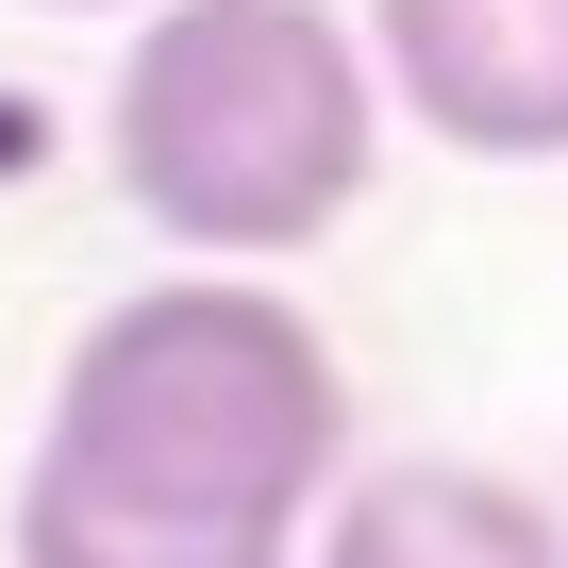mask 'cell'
Listing matches in <instances>:
<instances>
[{
    "instance_id": "3957f363",
    "label": "cell",
    "mask_w": 568,
    "mask_h": 568,
    "mask_svg": "<svg viewBox=\"0 0 568 568\" xmlns=\"http://www.w3.org/2000/svg\"><path fill=\"white\" fill-rule=\"evenodd\" d=\"M368 84L468 168H568V0H368Z\"/></svg>"
},
{
    "instance_id": "6da1fadb",
    "label": "cell",
    "mask_w": 568,
    "mask_h": 568,
    "mask_svg": "<svg viewBox=\"0 0 568 568\" xmlns=\"http://www.w3.org/2000/svg\"><path fill=\"white\" fill-rule=\"evenodd\" d=\"M352 468V368L267 267H168L51 368L0 568H302Z\"/></svg>"
},
{
    "instance_id": "7a4b0ae2",
    "label": "cell",
    "mask_w": 568,
    "mask_h": 568,
    "mask_svg": "<svg viewBox=\"0 0 568 568\" xmlns=\"http://www.w3.org/2000/svg\"><path fill=\"white\" fill-rule=\"evenodd\" d=\"M118 201L201 267L318 251L385 168V84L335 0H134L118 34Z\"/></svg>"
},
{
    "instance_id": "5b68a950",
    "label": "cell",
    "mask_w": 568,
    "mask_h": 568,
    "mask_svg": "<svg viewBox=\"0 0 568 568\" xmlns=\"http://www.w3.org/2000/svg\"><path fill=\"white\" fill-rule=\"evenodd\" d=\"M84 18H134V0H84Z\"/></svg>"
},
{
    "instance_id": "277c9868",
    "label": "cell",
    "mask_w": 568,
    "mask_h": 568,
    "mask_svg": "<svg viewBox=\"0 0 568 568\" xmlns=\"http://www.w3.org/2000/svg\"><path fill=\"white\" fill-rule=\"evenodd\" d=\"M302 568H568V518L518 468L402 452V468H335V501L302 518Z\"/></svg>"
}]
</instances>
